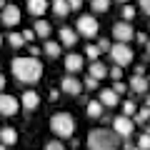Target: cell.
Returning a JSON list of instances; mask_svg holds the SVG:
<instances>
[{
  "mask_svg": "<svg viewBox=\"0 0 150 150\" xmlns=\"http://www.w3.org/2000/svg\"><path fill=\"white\" fill-rule=\"evenodd\" d=\"M0 43H3V35H0Z\"/></svg>",
  "mask_w": 150,
  "mask_h": 150,
  "instance_id": "cell-46",
  "label": "cell"
},
{
  "mask_svg": "<svg viewBox=\"0 0 150 150\" xmlns=\"http://www.w3.org/2000/svg\"><path fill=\"white\" fill-rule=\"evenodd\" d=\"M5 5H8L5 0H0V10H5Z\"/></svg>",
  "mask_w": 150,
  "mask_h": 150,
  "instance_id": "cell-42",
  "label": "cell"
},
{
  "mask_svg": "<svg viewBox=\"0 0 150 150\" xmlns=\"http://www.w3.org/2000/svg\"><path fill=\"white\" fill-rule=\"evenodd\" d=\"M43 150H63V143H58V140H50V143L45 145Z\"/></svg>",
  "mask_w": 150,
  "mask_h": 150,
  "instance_id": "cell-34",
  "label": "cell"
},
{
  "mask_svg": "<svg viewBox=\"0 0 150 150\" xmlns=\"http://www.w3.org/2000/svg\"><path fill=\"white\" fill-rule=\"evenodd\" d=\"M60 88H63V93H68V95H80L83 93V83L78 80V78H73V75H65L63 80H60Z\"/></svg>",
  "mask_w": 150,
  "mask_h": 150,
  "instance_id": "cell-10",
  "label": "cell"
},
{
  "mask_svg": "<svg viewBox=\"0 0 150 150\" xmlns=\"http://www.w3.org/2000/svg\"><path fill=\"white\" fill-rule=\"evenodd\" d=\"M133 123H140V125L150 123V110H148V108H143V110H138V112H135V120H133Z\"/></svg>",
  "mask_w": 150,
  "mask_h": 150,
  "instance_id": "cell-24",
  "label": "cell"
},
{
  "mask_svg": "<svg viewBox=\"0 0 150 150\" xmlns=\"http://www.w3.org/2000/svg\"><path fill=\"white\" fill-rule=\"evenodd\" d=\"M60 43L68 45V48H70V45H75V43H78V33L70 30V28H63V30H60Z\"/></svg>",
  "mask_w": 150,
  "mask_h": 150,
  "instance_id": "cell-17",
  "label": "cell"
},
{
  "mask_svg": "<svg viewBox=\"0 0 150 150\" xmlns=\"http://www.w3.org/2000/svg\"><path fill=\"white\" fill-rule=\"evenodd\" d=\"M120 138L108 128H95L88 133V150H118Z\"/></svg>",
  "mask_w": 150,
  "mask_h": 150,
  "instance_id": "cell-2",
  "label": "cell"
},
{
  "mask_svg": "<svg viewBox=\"0 0 150 150\" xmlns=\"http://www.w3.org/2000/svg\"><path fill=\"white\" fill-rule=\"evenodd\" d=\"M108 75H110L112 80L118 83V80H120V78H123V68H118V65H112V68H110V70H108Z\"/></svg>",
  "mask_w": 150,
  "mask_h": 150,
  "instance_id": "cell-28",
  "label": "cell"
},
{
  "mask_svg": "<svg viewBox=\"0 0 150 150\" xmlns=\"http://www.w3.org/2000/svg\"><path fill=\"white\" fill-rule=\"evenodd\" d=\"M8 40H10L13 48H20V45H25V40H23L20 33H10V35H8Z\"/></svg>",
  "mask_w": 150,
  "mask_h": 150,
  "instance_id": "cell-25",
  "label": "cell"
},
{
  "mask_svg": "<svg viewBox=\"0 0 150 150\" xmlns=\"http://www.w3.org/2000/svg\"><path fill=\"white\" fill-rule=\"evenodd\" d=\"M138 3H140V8H143V10L150 15V0H138Z\"/></svg>",
  "mask_w": 150,
  "mask_h": 150,
  "instance_id": "cell-37",
  "label": "cell"
},
{
  "mask_svg": "<svg viewBox=\"0 0 150 150\" xmlns=\"http://www.w3.org/2000/svg\"><path fill=\"white\" fill-rule=\"evenodd\" d=\"M35 38H50V23L48 20H35Z\"/></svg>",
  "mask_w": 150,
  "mask_h": 150,
  "instance_id": "cell-19",
  "label": "cell"
},
{
  "mask_svg": "<svg viewBox=\"0 0 150 150\" xmlns=\"http://www.w3.org/2000/svg\"><path fill=\"white\" fill-rule=\"evenodd\" d=\"M110 58L115 60L118 68H123V65L133 63V50H130L128 45H123V43H115V45H110Z\"/></svg>",
  "mask_w": 150,
  "mask_h": 150,
  "instance_id": "cell-4",
  "label": "cell"
},
{
  "mask_svg": "<svg viewBox=\"0 0 150 150\" xmlns=\"http://www.w3.org/2000/svg\"><path fill=\"white\" fill-rule=\"evenodd\" d=\"M90 8L95 13H105L108 8H110V0H90Z\"/></svg>",
  "mask_w": 150,
  "mask_h": 150,
  "instance_id": "cell-23",
  "label": "cell"
},
{
  "mask_svg": "<svg viewBox=\"0 0 150 150\" xmlns=\"http://www.w3.org/2000/svg\"><path fill=\"white\" fill-rule=\"evenodd\" d=\"M68 5H70V10H80L83 0H68Z\"/></svg>",
  "mask_w": 150,
  "mask_h": 150,
  "instance_id": "cell-36",
  "label": "cell"
},
{
  "mask_svg": "<svg viewBox=\"0 0 150 150\" xmlns=\"http://www.w3.org/2000/svg\"><path fill=\"white\" fill-rule=\"evenodd\" d=\"M38 55H40V48L38 45H30V58H38Z\"/></svg>",
  "mask_w": 150,
  "mask_h": 150,
  "instance_id": "cell-39",
  "label": "cell"
},
{
  "mask_svg": "<svg viewBox=\"0 0 150 150\" xmlns=\"http://www.w3.org/2000/svg\"><path fill=\"white\" fill-rule=\"evenodd\" d=\"M53 13L55 15H68L70 13V5H68V0H53Z\"/></svg>",
  "mask_w": 150,
  "mask_h": 150,
  "instance_id": "cell-20",
  "label": "cell"
},
{
  "mask_svg": "<svg viewBox=\"0 0 150 150\" xmlns=\"http://www.w3.org/2000/svg\"><path fill=\"white\" fill-rule=\"evenodd\" d=\"M85 110H88V115H90V118H100V115H103V105H100V100H90Z\"/></svg>",
  "mask_w": 150,
  "mask_h": 150,
  "instance_id": "cell-21",
  "label": "cell"
},
{
  "mask_svg": "<svg viewBox=\"0 0 150 150\" xmlns=\"http://www.w3.org/2000/svg\"><path fill=\"white\" fill-rule=\"evenodd\" d=\"M13 75H15L18 83L35 85L43 78V63L38 58H15L13 60Z\"/></svg>",
  "mask_w": 150,
  "mask_h": 150,
  "instance_id": "cell-1",
  "label": "cell"
},
{
  "mask_svg": "<svg viewBox=\"0 0 150 150\" xmlns=\"http://www.w3.org/2000/svg\"><path fill=\"white\" fill-rule=\"evenodd\" d=\"M85 55H88V58L93 60V63H95V60H98V55H100V50H98V45H88V48H85Z\"/></svg>",
  "mask_w": 150,
  "mask_h": 150,
  "instance_id": "cell-27",
  "label": "cell"
},
{
  "mask_svg": "<svg viewBox=\"0 0 150 150\" xmlns=\"http://www.w3.org/2000/svg\"><path fill=\"white\" fill-rule=\"evenodd\" d=\"M88 75L95 78V80H103V78L108 75V68L100 63V60H95V63H90V73H88Z\"/></svg>",
  "mask_w": 150,
  "mask_h": 150,
  "instance_id": "cell-16",
  "label": "cell"
},
{
  "mask_svg": "<svg viewBox=\"0 0 150 150\" xmlns=\"http://www.w3.org/2000/svg\"><path fill=\"white\" fill-rule=\"evenodd\" d=\"M0 23H3V25H8V28L18 25V23H20V8L8 3L5 10H0Z\"/></svg>",
  "mask_w": 150,
  "mask_h": 150,
  "instance_id": "cell-9",
  "label": "cell"
},
{
  "mask_svg": "<svg viewBox=\"0 0 150 150\" xmlns=\"http://www.w3.org/2000/svg\"><path fill=\"white\" fill-rule=\"evenodd\" d=\"M112 38H115L118 43L128 45V40H133V38H135V30L130 28V23L120 20V23H115V25H112Z\"/></svg>",
  "mask_w": 150,
  "mask_h": 150,
  "instance_id": "cell-8",
  "label": "cell"
},
{
  "mask_svg": "<svg viewBox=\"0 0 150 150\" xmlns=\"http://www.w3.org/2000/svg\"><path fill=\"white\" fill-rule=\"evenodd\" d=\"M98 30H100V23L93 15H80L78 18V30L75 33H80V35H85V38H95Z\"/></svg>",
  "mask_w": 150,
  "mask_h": 150,
  "instance_id": "cell-5",
  "label": "cell"
},
{
  "mask_svg": "<svg viewBox=\"0 0 150 150\" xmlns=\"http://www.w3.org/2000/svg\"><path fill=\"white\" fill-rule=\"evenodd\" d=\"M123 110H125V118H135V103L133 100H128V103H123Z\"/></svg>",
  "mask_w": 150,
  "mask_h": 150,
  "instance_id": "cell-26",
  "label": "cell"
},
{
  "mask_svg": "<svg viewBox=\"0 0 150 150\" xmlns=\"http://www.w3.org/2000/svg\"><path fill=\"white\" fill-rule=\"evenodd\" d=\"M48 10V0H28V13L30 15H43V13Z\"/></svg>",
  "mask_w": 150,
  "mask_h": 150,
  "instance_id": "cell-14",
  "label": "cell"
},
{
  "mask_svg": "<svg viewBox=\"0 0 150 150\" xmlns=\"http://www.w3.org/2000/svg\"><path fill=\"white\" fill-rule=\"evenodd\" d=\"M145 48H148V55H150V40H148V45H145Z\"/></svg>",
  "mask_w": 150,
  "mask_h": 150,
  "instance_id": "cell-43",
  "label": "cell"
},
{
  "mask_svg": "<svg viewBox=\"0 0 150 150\" xmlns=\"http://www.w3.org/2000/svg\"><path fill=\"white\" fill-rule=\"evenodd\" d=\"M133 130H135V123H133V118L118 115V118L112 120V133L118 135V138H128V135H133Z\"/></svg>",
  "mask_w": 150,
  "mask_h": 150,
  "instance_id": "cell-6",
  "label": "cell"
},
{
  "mask_svg": "<svg viewBox=\"0 0 150 150\" xmlns=\"http://www.w3.org/2000/svg\"><path fill=\"white\" fill-rule=\"evenodd\" d=\"M5 83H8V80H5V75H3V73H0V93H3V90H5Z\"/></svg>",
  "mask_w": 150,
  "mask_h": 150,
  "instance_id": "cell-40",
  "label": "cell"
},
{
  "mask_svg": "<svg viewBox=\"0 0 150 150\" xmlns=\"http://www.w3.org/2000/svg\"><path fill=\"white\" fill-rule=\"evenodd\" d=\"M138 148H140V150H150V133L140 135V140H138Z\"/></svg>",
  "mask_w": 150,
  "mask_h": 150,
  "instance_id": "cell-29",
  "label": "cell"
},
{
  "mask_svg": "<svg viewBox=\"0 0 150 150\" xmlns=\"http://www.w3.org/2000/svg\"><path fill=\"white\" fill-rule=\"evenodd\" d=\"M0 143L3 145H15L18 143V133L13 128H3L0 130Z\"/></svg>",
  "mask_w": 150,
  "mask_h": 150,
  "instance_id": "cell-18",
  "label": "cell"
},
{
  "mask_svg": "<svg viewBox=\"0 0 150 150\" xmlns=\"http://www.w3.org/2000/svg\"><path fill=\"white\" fill-rule=\"evenodd\" d=\"M135 18V8L133 5H123V20H133Z\"/></svg>",
  "mask_w": 150,
  "mask_h": 150,
  "instance_id": "cell-30",
  "label": "cell"
},
{
  "mask_svg": "<svg viewBox=\"0 0 150 150\" xmlns=\"http://www.w3.org/2000/svg\"><path fill=\"white\" fill-rule=\"evenodd\" d=\"M18 110H20V100H18L15 95H8V93H0V115H5V118H10V115H15Z\"/></svg>",
  "mask_w": 150,
  "mask_h": 150,
  "instance_id": "cell-7",
  "label": "cell"
},
{
  "mask_svg": "<svg viewBox=\"0 0 150 150\" xmlns=\"http://www.w3.org/2000/svg\"><path fill=\"white\" fill-rule=\"evenodd\" d=\"M50 130L58 138H70L75 133V118L70 112H55L53 118H50Z\"/></svg>",
  "mask_w": 150,
  "mask_h": 150,
  "instance_id": "cell-3",
  "label": "cell"
},
{
  "mask_svg": "<svg viewBox=\"0 0 150 150\" xmlns=\"http://www.w3.org/2000/svg\"><path fill=\"white\" fill-rule=\"evenodd\" d=\"M133 150H140V148H133Z\"/></svg>",
  "mask_w": 150,
  "mask_h": 150,
  "instance_id": "cell-47",
  "label": "cell"
},
{
  "mask_svg": "<svg viewBox=\"0 0 150 150\" xmlns=\"http://www.w3.org/2000/svg\"><path fill=\"white\" fill-rule=\"evenodd\" d=\"M65 70H68V75H70V73H78V70H83V55H78V53L68 55V58H65Z\"/></svg>",
  "mask_w": 150,
  "mask_h": 150,
  "instance_id": "cell-12",
  "label": "cell"
},
{
  "mask_svg": "<svg viewBox=\"0 0 150 150\" xmlns=\"http://www.w3.org/2000/svg\"><path fill=\"white\" fill-rule=\"evenodd\" d=\"M83 88H88V90H95V88H98V80L88 75V78H85V83H83Z\"/></svg>",
  "mask_w": 150,
  "mask_h": 150,
  "instance_id": "cell-31",
  "label": "cell"
},
{
  "mask_svg": "<svg viewBox=\"0 0 150 150\" xmlns=\"http://www.w3.org/2000/svg\"><path fill=\"white\" fill-rule=\"evenodd\" d=\"M118 3H125V5H128V0H118Z\"/></svg>",
  "mask_w": 150,
  "mask_h": 150,
  "instance_id": "cell-44",
  "label": "cell"
},
{
  "mask_svg": "<svg viewBox=\"0 0 150 150\" xmlns=\"http://www.w3.org/2000/svg\"><path fill=\"white\" fill-rule=\"evenodd\" d=\"M145 108H148V110H150V95L145 98Z\"/></svg>",
  "mask_w": 150,
  "mask_h": 150,
  "instance_id": "cell-41",
  "label": "cell"
},
{
  "mask_svg": "<svg viewBox=\"0 0 150 150\" xmlns=\"http://www.w3.org/2000/svg\"><path fill=\"white\" fill-rule=\"evenodd\" d=\"M98 100H100V105H103V108H115V105H118V95H115L110 88L100 90V98H98Z\"/></svg>",
  "mask_w": 150,
  "mask_h": 150,
  "instance_id": "cell-13",
  "label": "cell"
},
{
  "mask_svg": "<svg viewBox=\"0 0 150 150\" xmlns=\"http://www.w3.org/2000/svg\"><path fill=\"white\" fill-rule=\"evenodd\" d=\"M125 88H128V85H125L123 80H118L115 85H112V93H115V95H120V93H125Z\"/></svg>",
  "mask_w": 150,
  "mask_h": 150,
  "instance_id": "cell-33",
  "label": "cell"
},
{
  "mask_svg": "<svg viewBox=\"0 0 150 150\" xmlns=\"http://www.w3.org/2000/svg\"><path fill=\"white\" fill-rule=\"evenodd\" d=\"M20 105L25 108V110H35V108L40 105V95H38V93H33V90L23 93V98H20Z\"/></svg>",
  "mask_w": 150,
  "mask_h": 150,
  "instance_id": "cell-11",
  "label": "cell"
},
{
  "mask_svg": "<svg viewBox=\"0 0 150 150\" xmlns=\"http://www.w3.org/2000/svg\"><path fill=\"white\" fill-rule=\"evenodd\" d=\"M20 35H23V40H30V43L35 40V30H30V28H28V30H23Z\"/></svg>",
  "mask_w": 150,
  "mask_h": 150,
  "instance_id": "cell-35",
  "label": "cell"
},
{
  "mask_svg": "<svg viewBox=\"0 0 150 150\" xmlns=\"http://www.w3.org/2000/svg\"><path fill=\"white\" fill-rule=\"evenodd\" d=\"M45 55H50V58H58L60 55V43H55V40H45Z\"/></svg>",
  "mask_w": 150,
  "mask_h": 150,
  "instance_id": "cell-22",
  "label": "cell"
},
{
  "mask_svg": "<svg viewBox=\"0 0 150 150\" xmlns=\"http://www.w3.org/2000/svg\"><path fill=\"white\" fill-rule=\"evenodd\" d=\"M98 50L100 53H110V40H98Z\"/></svg>",
  "mask_w": 150,
  "mask_h": 150,
  "instance_id": "cell-32",
  "label": "cell"
},
{
  "mask_svg": "<svg viewBox=\"0 0 150 150\" xmlns=\"http://www.w3.org/2000/svg\"><path fill=\"white\" fill-rule=\"evenodd\" d=\"M150 88V83L145 80L143 75H133V78H130V90H135V93H145Z\"/></svg>",
  "mask_w": 150,
  "mask_h": 150,
  "instance_id": "cell-15",
  "label": "cell"
},
{
  "mask_svg": "<svg viewBox=\"0 0 150 150\" xmlns=\"http://www.w3.org/2000/svg\"><path fill=\"white\" fill-rule=\"evenodd\" d=\"M0 150H5V145H3V143H0Z\"/></svg>",
  "mask_w": 150,
  "mask_h": 150,
  "instance_id": "cell-45",
  "label": "cell"
},
{
  "mask_svg": "<svg viewBox=\"0 0 150 150\" xmlns=\"http://www.w3.org/2000/svg\"><path fill=\"white\" fill-rule=\"evenodd\" d=\"M135 38H138V43H145V45H148V35H145V33H135Z\"/></svg>",
  "mask_w": 150,
  "mask_h": 150,
  "instance_id": "cell-38",
  "label": "cell"
}]
</instances>
